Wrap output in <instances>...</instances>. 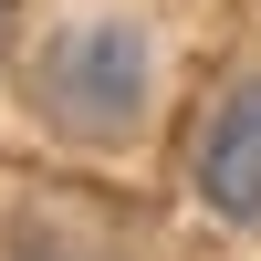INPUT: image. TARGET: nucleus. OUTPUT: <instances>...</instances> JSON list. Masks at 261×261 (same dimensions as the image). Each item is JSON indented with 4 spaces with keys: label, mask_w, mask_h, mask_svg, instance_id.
<instances>
[{
    "label": "nucleus",
    "mask_w": 261,
    "mask_h": 261,
    "mask_svg": "<svg viewBox=\"0 0 261 261\" xmlns=\"http://www.w3.org/2000/svg\"><path fill=\"white\" fill-rule=\"evenodd\" d=\"M11 261H105V251L84 241V230H63V220H32V230L11 241Z\"/></svg>",
    "instance_id": "7ed1b4c3"
},
{
    "label": "nucleus",
    "mask_w": 261,
    "mask_h": 261,
    "mask_svg": "<svg viewBox=\"0 0 261 261\" xmlns=\"http://www.w3.org/2000/svg\"><path fill=\"white\" fill-rule=\"evenodd\" d=\"M146 84H157V63H146L136 21H73V32H53L32 53V105L63 136H94V146L146 115Z\"/></svg>",
    "instance_id": "f257e3e1"
},
{
    "label": "nucleus",
    "mask_w": 261,
    "mask_h": 261,
    "mask_svg": "<svg viewBox=\"0 0 261 261\" xmlns=\"http://www.w3.org/2000/svg\"><path fill=\"white\" fill-rule=\"evenodd\" d=\"M199 199L220 220H261V73H241L199 125Z\"/></svg>",
    "instance_id": "f03ea898"
}]
</instances>
